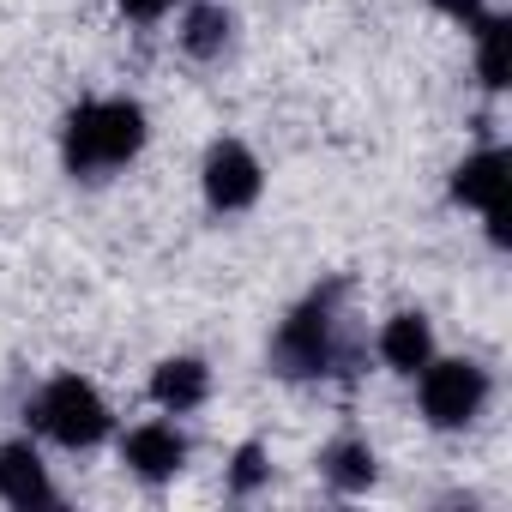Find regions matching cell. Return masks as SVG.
<instances>
[{"label": "cell", "mask_w": 512, "mask_h": 512, "mask_svg": "<svg viewBox=\"0 0 512 512\" xmlns=\"http://www.w3.org/2000/svg\"><path fill=\"white\" fill-rule=\"evenodd\" d=\"M506 31H512V25H506L500 13H482V19H476V73H482L488 91H506V79H512V73H506Z\"/></svg>", "instance_id": "4fadbf2b"}, {"label": "cell", "mask_w": 512, "mask_h": 512, "mask_svg": "<svg viewBox=\"0 0 512 512\" xmlns=\"http://www.w3.org/2000/svg\"><path fill=\"white\" fill-rule=\"evenodd\" d=\"M506 169H512V157L500 145H482L476 157H464L452 169V199L458 205H482V211L506 205Z\"/></svg>", "instance_id": "ba28073f"}, {"label": "cell", "mask_w": 512, "mask_h": 512, "mask_svg": "<svg viewBox=\"0 0 512 512\" xmlns=\"http://www.w3.org/2000/svg\"><path fill=\"white\" fill-rule=\"evenodd\" d=\"M229 31H235V19L205 0V7H187V19H181V49L193 61H217L229 49Z\"/></svg>", "instance_id": "7c38bea8"}, {"label": "cell", "mask_w": 512, "mask_h": 512, "mask_svg": "<svg viewBox=\"0 0 512 512\" xmlns=\"http://www.w3.org/2000/svg\"><path fill=\"white\" fill-rule=\"evenodd\" d=\"M320 476H326L338 494H368V488H374V446L356 440V434L332 440V446L320 452Z\"/></svg>", "instance_id": "8fae6325"}, {"label": "cell", "mask_w": 512, "mask_h": 512, "mask_svg": "<svg viewBox=\"0 0 512 512\" xmlns=\"http://www.w3.org/2000/svg\"><path fill=\"white\" fill-rule=\"evenodd\" d=\"M272 476V464H266V446L260 440H247L241 452H235V464H229V488L235 494H253V488H260Z\"/></svg>", "instance_id": "5bb4252c"}, {"label": "cell", "mask_w": 512, "mask_h": 512, "mask_svg": "<svg viewBox=\"0 0 512 512\" xmlns=\"http://www.w3.org/2000/svg\"><path fill=\"white\" fill-rule=\"evenodd\" d=\"M338 302H344V284H320V290L278 326V338H272V368H278L284 380H326V374L356 380V374H362V344H356L350 320L338 314Z\"/></svg>", "instance_id": "6da1fadb"}, {"label": "cell", "mask_w": 512, "mask_h": 512, "mask_svg": "<svg viewBox=\"0 0 512 512\" xmlns=\"http://www.w3.org/2000/svg\"><path fill=\"white\" fill-rule=\"evenodd\" d=\"M121 458H127L133 476H145V482H169V476L187 464V440H181L169 422H139V428H127Z\"/></svg>", "instance_id": "8992f818"}, {"label": "cell", "mask_w": 512, "mask_h": 512, "mask_svg": "<svg viewBox=\"0 0 512 512\" xmlns=\"http://www.w3.org/2000/svg\"><path fill=\"white\" fill-rule=\"evenodd\" d=\"M0 500L25 506V512L31 506H55V482H49V470H43L31 440H7V446H0Z\"/></svg>", "instance_id": "52a82bcc"}, {"label": "cell", "mask_w": 512, "mask_h": 512, "mask_svg": "<svg viewBox=\"0 0 512 512\" xmlns=\"http://www.w3.org/2000/svg\"><path fill=\"white\" fill-rule=\"evenodd\" d=\"M205 392H211V368H205L199 356H169V362L151 368V404H163L169 416L199 410Z\"/></svg>", "instance_id": "9c48e42d"}, {"label": "cell", "mask_w": 512, "mask_h": 512, "mask_svg": "<svg viewBox=\"0 0 512 512\" xmlns=\"http://www.w3.org/2000/svg\"><path fill=\"white\" fill-rule=\"evenodd\" d=\"M428 356H434V326H428V314H392V320L380 326V362H386L392 374H422Z\"/></svg>", "instance_id": "30bf717a"}, {"label": "cell", "mask_w": 512, "mask_h": 512, "mask_svg": "<svg viewBox=\"0 0 512 512\" xmlns=\"http://www.w3.org/2000/svg\"><path fill=\"white\" fill-rule=\"evenodd\" d=\"M199 181H205V205L223 211V217H229V211H247L253 199H260V187H266L260 157H253L241 139H217V145L205 151Z\"/></svg>", "instance_id": "5b68a950"}, {"label": "cell", "mask_w": 512, "mask_h": 512, "mask_svg": "<svg viewBox=\"0 0 512 512\" xmlns=\"http://www.w3.org/2000/svg\"><path fill=\"white\" fill-rule=\"evenodd\" d=\"M121 7H127V19L151 25V19H163V13H169V0H121Z\"/></svg>", "instance_id": "2e32d148"}, {"label": "cell", "mask_w": 512, "mask_h": 512, "mask_svg": "<svg viewBox=\"0 0 512 512\" xmlns=\"http://www.w3.org/2000/svg\"><path fill=\"white\" fill-rule=\"evenodd\" d=\"M434 13H446V19H458V25H476V19H482V0H434Z\"/></svg>", "instance_id": "9a60e30c"}, {"label": "cell", "mask_w": 512, "mask_h": 512, "mask_svg": "<svg viewBox=\"0 0 512 512\" xmlns=\"http://www.w3.org/2000/svg\"><path fill=\"white\" fill-rule=\"evenodd\" d=\"M482 404H488V368H476L464 356H452V362L428 356V368H422V416H428V428H464V422H476Z\"/></svg>", "instance_id": "277c9868"}, {"label": "cell", "mask_w": 512, "mask_h": 512, "mask_svg": "<svg viewBox=\"0 0 512 512\" xmlns=\"http://www.w3.org/2000/svg\"><path fill=\"white\" fill-rule=\"evenodd\" d=\"M31 422H37L55 446H67V452H91V446L109 434V404H103V392H97L91 380L55 374V380L43 386V398L31 404Z\"/></svg>", "instance_id": "3957f363"}, {"label": "cell", "mask_w": 512, "mask_h": 512, "mask_svg": "<svg viewBox=\"0 0 512 512\" xmlns=\"http://www.w3.org/2000/svg\"><path fill=\"white\" fill-rule=\"evenodd\" d=\"M145 151V109L133 97H97L79 103L61 127V157L79 181H103L109 169L133 163Z\"/></svg>", "instance_id": "7a4b0ae2"}]
</instances>
